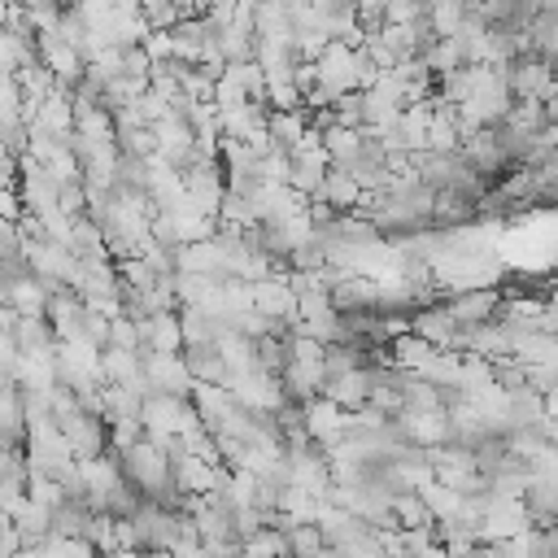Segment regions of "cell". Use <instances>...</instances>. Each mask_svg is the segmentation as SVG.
Here are the masks:
<instances>
[{"instance_id": "6da1fadb", "label": "cell", "mask_w": 558, "mask_h": 558, "mask_svg": "<svg viewBox=\"0 0 558 558\" xmlns=\"http://www.w3.org/2000/svg\"><path fill=\"white\" fill-rule=\"evenodd\" d=\"M388 514H392V527H401V532H432V523H436L423 493H392Z\"/></svg>"}, {"instance_id": "7a4b0ae2", "label": "cell", "mask_w": 558, "mask_h": 558, "mask_svg": "<svg viewBox=\"0 0 558 558\" xmlns=\"http://www.w3.org/2000/svg\"><path fill=\"white\" fill-rule=\"evenodd\" d=\"M13 340H17L22 357H48V353H57V344H61L48 318H17Z\"/></svg>"}, {"instance_id": "3957f363", "label": "cell", "mask_w": 558, "mask_h": 558, "mask_svg": "<svg viewBox=\"0 0 558 558\" xmlns=\"http://www.w3.org/2000/svg\"><path fill=\"white\" fill-rule=\"evenodd\" d=\"M493 310H497V296H493V292H462V296H453V301L445 305V314L453 318V327H475V323H484Z\"/></svg>"}, {"instance_id": "277c9868", "label": "cell", "mask_w": 558, "mask_h": 558, "mask_svg": "<svg viewBox=\"0 0 558 558\" xmlns=\"http://www.w3.org/2000/svg\"><path fill=\"white\" fill-rule=\"evenodd\" d=\"M318 201H327L331 209H353V205L362 201V187H357V179H353L349 170L331 166V174L323 179V196H318Z\"/></svg>"}, {"instance_id": "5b68a950", "label": "cell", "mask_w": 558, "mask_h": 558, "mask_svg": "<svg viewBox=\"0 0 558 558\" xmlns=\"http://www.w3.org/2000/svg\"><path fill=\"white\" fill-rule=\"evenodd\" d=\"M87 523H92V510L83 501H65L61 510H52V536L87 541Z\"/></svg>"}, {"instance_id": "8992f818", "label": "cell", "mask_w": 558, "mask_h": 558, "mask_svg": "<svg viewBox=\"0 0 558 558\" xmlns=\"http://www.w3.org/2000/svg\"><path fill=\"white\" fill-rule=\"evenodd\" d=\"M549 83H554V74H549V65H541V61H527V65L514 70V92H519V96L549 92Z\"/></svg>"}, {"instance_id": "52a82bcc", "label": "cell", "mask_w": 558, "mask_h": 558, "mask_svg": "<svg viewBox=\"0 0 558 558\" xmlns=\"http://www.w3.org/2000/svg\"><path fill=\"white\" fill-rule=\"evenodd\" d=\"M527 506L545 519H558V480H532L527 484Z\"/></svg>"}, {"instance_id": "ba28073f", "label": "cell", "mask_w": 558, "mask_h": 558, "mask_svg": "<svg viewBox=\"0 0 558 558\" xmlns=\"http://www.w3.org/2000/svg\"><path fill=\"white\" fill-rule=\"evenodd\" d=\"M26 209H22V196L17 187H0V222H22Z\"/></svg>"}, {"instance_id": "9c48e42d", "label": "cell", "mask_w": 558, "mask_h": 558, "mask_svg": "<svg viewBox=\"0 0 558 558\" xmlns=\"http://www.w3.org/2000/svg\"><path fill=\"white\" fill-rule=\"evenodd\" d=\"M17 554H22V536H17L13 519L0 514V558H17Z\"/></svg>"}]
</instances>
